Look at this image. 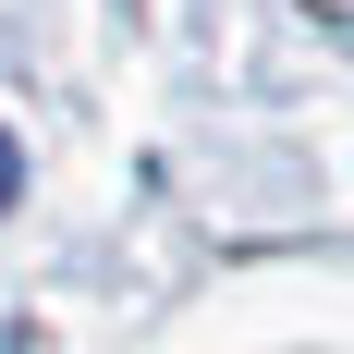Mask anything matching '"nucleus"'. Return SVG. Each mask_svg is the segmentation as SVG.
Instances as JSON below:
<instances>
[{
  "mask_svg": "<svg viewBox=\"0 0 354 354\" xmlns=\"http://www.w3.org/2000/svg\"><path fill=\"white\" fill-rule=\"evenodd\" d=\"M0 208H12V135H0Z\"/></svg>",
  "mask_w": 354,
  "mask_h": 354,
  "instance_id": "obj_1",
  "label": "nucleus"
}]
</instances>
